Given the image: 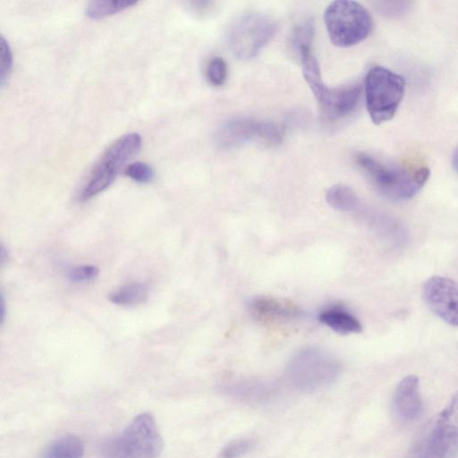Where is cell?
Instances as JSON below:
<instances>
[{"label":"cell","mask_w":458,"mask_h":458,"mask_svg":"<svg viewBox=\"0 0 458 458\" xmlns=\"http://www.w3.org/2000/svg\"><path fill=\"white\" fill-rule=\"evenodd\" d=\"M355 159L375 189L392 200L412 198L430 174L428 167L420 163L389 164L364 153H359Z\"/></svg>","instance_id":"cell-1"},{"label":"cell","mask_w":458,"mask_h":458,"mask_svg":"<svg viewBox=\"0 0 458 458\" xmlns=\"http://www.w3.org/2000/svg\"><path fill=\"white\" fill-rule=\"evenodd\" d=\"M163 438L155 418L149 412L138 414L118 435L100 446L101 458H158Z\"/></svg>","instance_id":"cell-2"},{"label":"cell","mask_w":458,"mask_h":458,"mask_svg":"<svg viewBox=\"0 0 458 458\" xmlns=\"http://www.w3.org/2000/svg\"><path fill=\"white\" fill-rule=\"evenodd\" d=\"M305 81L315 96L320 111L328 119H338L350 114L358 104L361 86L358 83L331 88L324 84L318 60L311 47L298 51Z\"/></svg>","instance_id":"cell-3"},{"label":"cell","mask_w":458,"mask_h":458,"mask_svg":"<svg viewBox=\"0 0 458 458\" xmlns=\"http://www.w3.org/2000/svg\"><path fill=\"white\" fill-rule=\"evenodd\" d=\"M341 365L331 353L318 347L300 351L290 360L285 377L299 391L311 392L327 386L339 376Z\"/></svg>","instance_id":"cell-4"},{"label":"cell","mask_w":458,"mask_h":458,"mask_svg":"<svg viewBox=\"0 0 458 458\" xmlns=\"http://www.w3.org/2000/svg\"><path fill=\"white\" fill-rule=\"evenodd\" d=\"M140 147L141 137L137 132L124 134L112 143L88 175L80 193L81 200L87 201L106 190Z\"/></svg>","instance_id":"cell-5"},{"label":"cell","mask_w":458,"mask_h":458,"mask_svg":"<svg viewBox=\"0 0 458 458\" xmlns=\"http://www.w3.org/2000/svg\"><path fill=\"white\" fill-rule=\"evenodd\" d=\"M405 80L382 66L370 68L365 79L366 106L371 121L381 124L391 120L404 96Z\"/></svg>","instance_id":"cell-6"},{"label":"cell","mask_w":458,"mask_h":458,"mask_svg":"<svg viewBox=\"0 0 458 458\" xmlns=\"http://www.w3.org/2000/svg\"><path fill=\"white\" fill-rule=\"evenodd\" d=\"M331 42L347 47L364 40L372 30V19L360 4L338 0L329 4L324 14Z\"/></svg>","instance_id":"cell-7"},{"label":"cell","mask_w":458,"mask_h":458,"mask_svg":"<svg viewBox=\"0 0 458 458\" xmlns=\"http://www.w3.org/2000/svg\"><path fill=\"white\" fill-rule=\"evenodd\" d=\"M458 456V391L429 422L415 449V458Z\"/></svg>","instance_id":"cell-8"},{"label":"cell","mask_w":458,"mask_h":458,"mask_svg":"<svg viewBox=\"0 0 458 458\" xmlns=\"http://www.w3.org/2000/svg\"><path fill=\"white\" fill-rule=\"evenodd\" d=\"M276 31L274 20L267 14L250 13L236 19L229 27L226 39L231 52L241 60L255 57Z\"/></svg>","instance_id":"cell-9"},{"label":"cell","mask_w":458,"mask_h":458,"mask_svg":"<svg viewBox=\"0 0 458 458\" xmlns=\"http://www.w3.org/2000/svg\"><path fill=\"white\" fill-rule=\"evenodd\" d=\"M216 145L225 149L256 142L266 147H276L283 140V131L272 122L252 118H234L225 122L215 136Z\"/></svg>","instance_id":"cell-10"},{"label":"cell","mask_w":458,"mask_h":458,"mask_svg":"<svg viewBox=\"0 0 458 458\" xmlns=\"http://www.w3.org/2000/svg\"><path fill=\"white\" fill-rule=\"evenodd\" d=\"M428 308L446 323L458 327V282L444 276L428 278L423 285Z\"/></svg>","instance_id":"cell-11"},{"label":"cell","mask_w":458,"mask_h":458,"mask_svg":"<svg viewBox=\"0 0 458 458\" xmlns=\"http://www.w3.org/2000/svg\"><path fill=\"white\" fill-rule=\"evenodd\" d=\"M251 316L262 323H282L298 318L301 309L285 298L262 296L253 299L249 304Z\"/></svg>","instance_id":"cell-12"},{"label":"cell","mask_w":458,"mask_h":458,"mask_svg":"<svg viewBox=\"0 0 458 458\" xmlns=\"http://www.w3.org/2000/svg\"><path fill=\"white\" fill-rule=\"evenodd\" d=\"M422 407L418 377L410 375L403 377L397 385L394 394V414L401 421L411 422L420 415Z\"/></svg>","instance_id":"cell-13"},{"label":"cell","mask_w":458,"mask_h":458,"mask_svg":"<svg viewBox=\"0 0 458 458\" xmlns=\"http://www.w3.org/2000/svg\"><path fill=\"white\" fill-rule=\"evenodd\" d=\"M319 321L333 331L343 334L360 333L361 324L351 313L340 309H329L320 312Z\"/></svg>","instance_id":"cell-14"},{"label":"cell","mask_w":458,"mask_h":458,"mask_svg":"<svg viewBox=\"0 0 458 458\" xmlns=\"http://www.w3.org/2000/svg\"><path fill=\"white\" fill-rule=\"evenodd\" d=\"M85 447L77 436H64L47 445L39 458H82Z\"/></svg>","instance_id":"cell-15"},{"label":"cell","mask_w":458,"mask_h":458,"mask_svg":"<svg viewBox=\"0 0 458 458\" xmlns=\"http://www.w3.org/2000/svg\"><path fill=\"white\" fill-rule=\"evenodd\" d=\"M326 199L332 208L343 212H357L361 207L352 189L343 184L331 186L327 191Z\"/></svg>","instance_id":"cell-16"},{"label":"cell","mask_w":458,"mask_h":458,"mask_svg":"<svg viewBox=\"0 0 458 458\" xmlns=\"http://www.w3.org/2000/svg\"><path fill=\"white\" fill-rule=\"evenodd\" d=\"M148 296V288L141 283H131L121 286L109 295L113 303L134 305L144 302Z\"/></svg>","instance_id":"cell-17"},{"label":"cell","mask_w":458,"mask_h":458,"mask_svg":"<svg viewBox=\"0 0 458 458\" xmlns=\"http://www.w3.org/2000/svg\"><path fill=\"white\" fill-rule=\"evenodd\" d=\"M129 0H96L88 4L85 13L90 19H102L136 4Z\"/></svg>","instance_id":"cell-18"},{"label":"cell","mask_w":458,"mask_h":458,"mask_svg":"<svg viewBox=\"0 0 458 458\" xmlns=\"http://www.w3.org/2000/svg\"><path fill=\"white\" fill-rule=\"evenodd\" d=\"M411 1H377L374 3L377 11L384 16L396 18L405 15L412 8Z\"/></svg>","instance_id":"cell-19"},{"label":"cell","mask_w":458,"mask_h":458,"mask_svg":"<svg viewBox=\"0 0 458 458\" xmlns=\"http://www.w3.org/2000/svg\"><path fill=\"white\" fill-rule=\"evenodd\" d=\"M206 77L210 84L219 87L227 77L226 63L222 57L212 58L206 67Z\"/></svg>","instance_id":"cell-20"},{"label":"cell","mask_w":458,"mask_h":458,"mask_svg":"<svg viewBox=\"0 0 458 458\" xmlns=\"http://www.w3.org/2000/svg\"><path fill=\"white\" fill-rule=\"evenodd\" d=\"M124 174L131 180L140 183H148L154 177V171L150 165L141 161L130 163L125 166Z\"/></svg>","instance_id":"cell-21"},{"label":"cell","mask_w":458,"mask_h":458,"mask_svg":"<svg viewBox=\"0 0 458 458\" xmlns=\"http://www.w3.org/2000/svg\"><path fill=\"white\" fill-rule=\"evenodd\" d=\"M254 446L251 438H239L228 443L221 451L220 458H240Z\"/></svg>","instance_id":"cell-22"},{"label":"cell","mask_w":458,"mask_h":458,"mask_svg":"<svg viewBox=\"0 0 458 458\" xmlns=\"http://www.w3.org/2000/svg\"><path fill=\"white\" fill-rule=\"evenodd\" d=\"M314 36V24L310 20L300 24L293 31L292 44L297 51L301 47L311 46Z\"/></svg>","instance_id":"cell-23"},{"label":"cell","mask_w":458,"mask_h":458,"mask_svg":"<svg viewBox=\"0 0 458 458\" xmlns=\"http://www.w3.org/2000/svg\"><path fill=\"white\" fill-rule=\"evenodd\" d=\"M13 67V54L8 42L4 37L0 40V82L3 86L9 77Z\"/></svg>","instance_id":"cell-24"},{"label":"cell","mask_w":458,"mask_h":458,"mask_svg":"<svg viewBox=\"0 0 458 458\" xmlns=\"http://www.w3.org/2000/svg\"><path fill=\"white\" fill-rule=\"evenodd\" d=\"M98 275V268L96 266L82 265L70 269L67 276L72 282L84 283L93 280Z\"/></svg>","instance_id":"cell-25"},{"label":"cell","mask_w":458,"mask_h":458,"mask_svg":"<svg viewBox=\"0 0 458 458\" xmlns=\"http://www.w3.org/2000/svg\"><path fill=\"white\" fill-rule=\"evenodd\" d=\"M454 169L458 173V148L454 150L452 157Z\"/></svg>","instance_id":"cell-26"},{"label":"cell","mask_w":458,"mask_h":458,"mask_svg":"<svg viewBox=\"0 0 458 458\" xmlns=\"http://www.w3.org/2000/svg\"><path fill=\"white\" fill-rule=\"evenodd\" d=\"M4 313H5V309H4V298L2 296L1 298V320L3 322V320L4 319Z\"/></svg>","instance_id":"cell-27"}]
</instances>
